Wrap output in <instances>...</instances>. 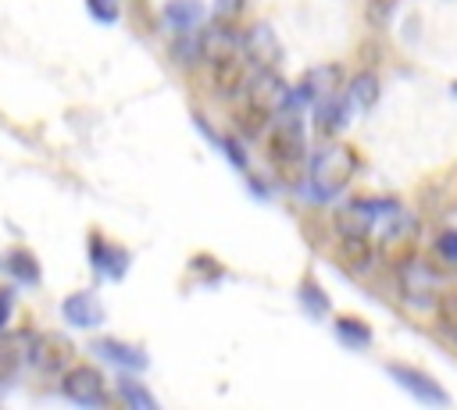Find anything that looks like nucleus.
Segmentation results:
<instances>
[{
	"mask_svg": "<svg viewBox=\"0 0 457 410\" xmlns=\"http://www.w3.org/2000/svg\"><path fill=\"white\" fill-rule=\"evenodd\" d=\"M357 171V157L346 146H328L321 153H314L311 160V196L314 200H332L336 193H343V185L353 178Z\"/></svg>",
	"mask_w": 457,
	"mask_h": 410,
	"instance_id": "1",
	"label": "nucleus"
},
{
	"mask_svg": "<svg viewBox=\"0 0 457 410\" xmlns=\"http://www.w3.org/2000/svg\"><path fill=\"white\" fill-rule=\"evenodd\" d=\"M286 118L271 128V139H268V153L278 168H296L303 160V125H300V114L296 107H282Z\"/></svg>",
	"mask_w": 457,
	"mask_h": 410,
	"instance_id": "2",
	"label": "nucleus"
},
{
	"mask_svg": "<svg viewBox=\"0 0 457 410\" xmlns=\"http://www.w3.org/2000/svg\"><path fill=\"white\" fill-rule=\"evenodd\" d=\"M61 389L68 399L82 403V406H96L104 403V374L93 367V364H68L64 367V378H61Z\"/></svg>",
	"mask_w": 457,
	"mask_h": 410,
	"instance_id": "3",
	"label": "nucleus"
},
{
	"mask_svg": "<svg viewBox=\"0 0 457 410\" xmlns=\"http://www.w3.org/2000/svg\"><path fill=\"white\" fill-rule=\"evenodd\" d=\"M286 96H289V89H286V82L278 78L275 68H253L250 86H246V100L253 107H261L264 114H275V111L286 107Z\"/></svg>",
	"mask_w": 457,
	"mask_h": 410,
	"instance_id": "4",
	"label": "nucleus"
},
{
	"mask_svg": "<svg viewBox=\"0 0 457 410\" xmlns=\"http://www.w3.org/2000/svg\"><path fill=\"white\" fill-rule=\"evenodd\" d=\"M386 371H389V378H393L400 389H407L418 403H436V406H446V403H450V396L436 385L432 374H425V371H418V367H407V364H389Z\"/></svg>",
	"mask_w": 457,
	"mask_h": 410,
	"instance_id": "5",
	"label": "nucleus"
},
{
	"mask_svg": "<svg viewBox=\"0 0 457 410\" xmlns=\"http://www.w3.org/2000/svg\"><path fill=\"white\" fill-rule=\"evenodd\" d=\"M336 260H339L346 271L364 275V271H371V264H375V242L368 239L364 228H350V232H343L339 242H336Z\"/></svg>",
	"mask_w": 457,
	"mask_h": 410,
	"instance_id": "6",
	"label": "nucleus"
},
{
	"mask_svg": "<svg viewBox=\"0 0 457 410\" xmlns=\"http://www.w3.org/2000/svg\"><path fill=\"white\" fill-rule=\"evenodd\" d=\"M71 357H75V346H71V339L61 335V332H46V335H39L36 346H32V360H36L39 371H64V367L71 364Z\"/></svg>",
	"mask_w": 457,
	"mask_h": 410,
	"instance_id": "7",
	"label": "nucleus"
},
{
	"mask_svg": "<svg viewBox=\"0 0 457 410\" xmlns=\"http://www.w3.org/2000/svg\"><path fill=\"white\" fill-rule=\"evenodd\" d=\"M239 46H243L246 61H250V64H257V68H275V64L282 61V46H278V39H275L271 25H253V29H250V36H246Z\"/></svg>",
	"mask_w": 457,
	"mask_h": 410,
	"instance_id": "8",
	"label": "nucleus"
},
{
	"mask_svg": "<svg viewBox=\"0 0 457 410\" xmlns=\"http://www.w3.org/2000/svg\"><path fill=\"white\" fill-rule=\"evenodd\" d=\"M207 68H211V86L221 96H236L246 86V57L243 53H228L221 61H207Z\"/></svg>",
	"mask_w": 457,
	"mask_h": 410,
	"instance_id": "9",
	"label": "nucleus"
},
{
	"mask_svg": "<svg viewBox=\"0 0 457 410\" xmlns=\"http://www.w3.org/2000/svg\"><path fill=\"white\" fill-rule=\"evenodd\" d=\"M61 310H64V317H68L75 328H96V324L104 321V307L96 303L93 292H71Z\"/></svg>",
	"mask_w": 457,
	"mask_h": 410,
	"instance_id": "10",
	"label": "nucleus"
},
{
	"mask_svg": "<svg viewBox=\"0 0 457 410\" xmlns=\"http://www.w3.org/2000/svg\"><path fill=\"white\" fill-rule=\"evenodd\" d=\"M89 257H93L96 271H104L107 278H121V271H125V264H129L125 250L107 246V242H104V235H93V239H89Z\"/></svg>",
	"mask_w": 457,
	"mask_h": 410,
	"instance_id": "11",
	"label": "nucleus"
},
{
	"mask_svg": "<svg viewBox=\"0 0 457 410\" xmlns=\"http://www.w3.org/2000/svg\"><path fill=\"white\" fill-rule=\"evenodd\" d=\"M96 353H104L107 360H114V364H121L129 371H143L146 367V353L139 346H129V342H118V339H100Z\"/></svg>",
	"mask_w": 457,
	"mask_h": 410,
	"instance_id": "12",
	"label": "nucleus"
},
{
	"mask_svg": "<svg viewBox=\"0 0 457 410\" xmlns=\"http://www.w3.org/2000/svg\"><path fill=\"white\" fill-rule=\"evenodd\" d=\"M204 14V4L200 0H168L164 7V18L175 25V29H193Z\"/></svg>",
	"mask_w": 457,
	"mask_h": 410,
	"instance_id": "13",
	"label": "nucleus"
},
{
	"mask_svg": "<svg viewBox=\"0 0 457 410\" xmlns=\"http://www.w3.org/2000/svg\"><path fill=\"white\" fill-rule=\"evenodd\" d=\"M375 96H378V82H375V75H371V71L353 75V82H350V89H346V103H353V107H371Z\"/></svg>",
	"mask_w": 457,
	"mask_h": 410,
	"instance_id": "14",
	"label": "nucleus"
},
{
	"mask_svg": "<svg viewBox=\"0 0 457 410\" xmlns=\"http://www.w3.org/2000/svg\"><path fill=\"white\" fill-rule=\"evenodd\" d=\"M336 335H339L346 346H357V349L371 342V328H368L361 317H339V321H336Z\"/></svg>",
	"mask_w": 457,
	"mask_h": 410,
	"instance_id": "15",
	"label": "nucleus"
},
{
	"mask_svg": "<svg viewBox=\"0 0 457 410\" xmlns=\"http://www.w3.org/2000/svg\"><path fill=\"white\" fill-rule=\"evenodd\" d=\"M232 118H236V125H243V135H257V132L268 125V118H271V114H264L261 107H253V103L246 100L243 107H236V111H232Z\"/></svg>",
	"mask_w": 457,
	"mask_h": 410,
	"instance_id": "16",
	"label": "nucleus"
},
{
	"mask_svg": "<svg viewBox=\"0 0 457 410\" xmlns=\"http://www.w3.org/2000/svg\"><path fill=\"white\" fill-rule=\"evenodd\" d=\"M300 303H303L314 317H325V314H328V296H325V289H321L318 282H311V278H303V285H300Z\"/></svg>",
	"mask_w": 457,
	"mask_h": 410,
	"instance_id": "17",
	"label": "nucleus"
},
{
	"mask_svg": "<svg viewBox=\"0 0 457 410\" xmlns=\"http://www.w3.org/2000/svg\"><path fill=\"white\" fill-rule=\"evenodd\" d=\"M118 392H121V399H125L129 406H139V410H154V406H157V399H154L139 381H132V378H121Z\"/></svg>",
	"mask_w": 457,
	"mask_h": 410,
	"instance_id": "18",
	"label": "nucleus"
},
{
	"mask_svg": "<svg viewBox=\"0 0 457 410\" xmlns=\"http://www.w3.org/2000/svg\"><path fill=\"white\" fill-rule=\"evenodd\" d=\"M21 364V346L11 335H0V381H7Z\"/></svg>",
	"mask_w": 457,
	"mask_h": 410,
	"instance_id": "19",
	"label": "nucleus"
},
{
	"mask_svg": "<svg viewBox=\"0 0 457 410\" xmlns=\"http://www.w3.org/2000/svg\"><path fill=\"white\" fill-rule=\"evenodd\" d=\"M436 321H439V328H443L446 335H453V339H457V292H446V296H439V307H436Z\"/></svg>",
	"mask_w": 457,
	"mask_h": 410,
	"instance_id": "20",
	"label": "nucleus"
},
{
	"mask_svg": "<svg viewBox=\"0 0 457 410\" xmlns=\"http://www.w3.org/2000/svg\"><path fill=\"white\" fill-rule=\"evenodd\" d=\"M7 264H11V271H14L21 282H36V278H39V271H36V257H32L29 250H11Z\"/></svg>",
	"mask_w": 457,
	"mask_h": 410,
	"instance_id": "21",
	"label": "nucleus"
},
{
	"mask_svg": "<svg viewBox=\"0 0 457 410\" xmlns=\"http://www.w3.org/2000/svg\"><path fill=\"white\" fill-rule=\"evenodd\" d=\"M243 11V0H214V21H236Z\"/></svg>",
	"mask_w": 457,
	"mask_h": 410,
	"instance_id": "22",
	"label": "nucleus"
},
{
	"mask_svg": "<svg viewBox=\"0 0 457 410\" xmlns=\"http://www.w3.org/2000/svg\"><path fill=\"white\" fill-rule=\"evenodd\" d=\"M86 4H89L93 18H100V21H114V18H118V7H114V0H86Z\"/></svg>",
	"mask_w": 457,
	"mask_h": 410,
	"instance_id": "23",
	"label": "nucleus"
},
{
	"mask_svg": "<svg viewBox=\"0 0 457 410\" xmlns=\"http://www.w3.org/2000/svg\"><path fill=\"white\" fill-rule=\"evenodd\" d=\"M436 250H439L446 260H453V264H457V232H443V235L436 239Z\"/></svg>",
	"mask_w": 457,
	"mask_h": 410,
	"instance_id": "24",
	"label": "nucleus"
},
{
	"mask_svg": "<svg viewBox=\"0 0 457 410\" xmlns=\"http://www.w3.org/2000/svg\"><path fill=\"white\" fill-rule=\"evenodd\" d=\"M225 153L232 157V164H236V168H246V157H243V150H239V143H236V139H225Z\"/></svg>",
	"mask_w": 457,
	"mask_h": 410,
	"instance_id": "25",
	"label": "nucleus"
},
{
	"mask_svg": "<svg viewBox=\"0 0 457 410\" xmlns=\"http://www.w3.org/2000/svg\"><path fill=\"white\" fill-rule=\"evenodd\" d=\"M7 317H11V292L0 289V328L7 324Z\"/></svg>",
	"mask_w": 457,
	"mask_h": 410,
	"instance_id": "26",
	"label": "nucleus"
},
{
	"mask_svg": "<svg viewBox=\"0 0 457 410\" xmlns=\"http://www.w3.org/2000/svg\"><path fill=\"white\" fill-rule=\"evenodd\" d=\"M453 93H457V86H453Z\"/></svg>",
	"mask_w": 457,
	"mask_h": 410,
	"instance_id": "27",
	"label": "nucleus"
}]
</instances>
